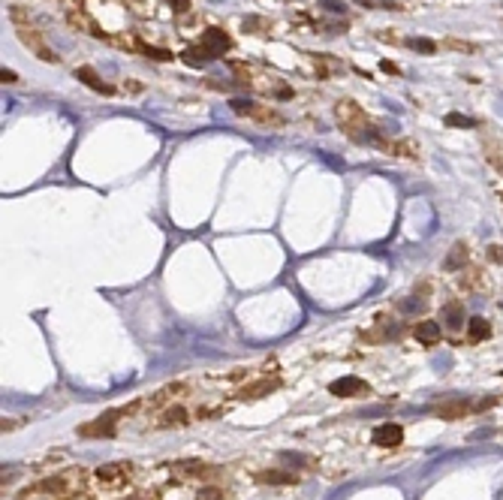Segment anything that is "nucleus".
<instances>
[{
  "mask_svg": "<svg viewBox=\"0 0 503 500\" xmlns=\"http://www.w3.org/2000/svg\"><path fill=\"white\" fill-rule=\"evenodd\" d=\"M335 121H337V127L344 130V136H350L353 142L386 148L389 139L377 130V127L371 124V118L365 115V108L356 103V99H337V106H335Z\"/></svg>",
  "mask_w": 503,
  "mask_h": 500,
  "instance_id": "f257e3e1",
  "label": "nucleus"
},
{
  "mask_svg": "<svg viewBox=\"0 0 503 500\" xmlns=\"http://www.w3.org/2000/svg\"><path fill=\"white\" fill-rule=\"evenodd\" d=\"M81 479H85V470H63V474L58 476H45L40 479V483H33L27 492L22 494V500L27 497H63V494H72V492H79V485H81Z\"/></svg>",
  "mask_w": 503,
  "mask_h": 500,
  "instance_id": "f03ea898",
  "label": "nucleus"
},
{
  "mask_svg": "<svg viewBox=\"0 0 503 500\" xmlns=\"http://www.w3.org/2000/svg\"><path fill=\"white\" fill-rule=\"evenodd\" d=\"M232 112L239 118H248V121L265 124V127H283V124H287V118H283L280 112H274L271 106L250 103V99H232Z\"/></svg>",
  "mask_w": 503,
  "mask_h": 500,
  "instance_id": "7ed1b4c3",
  "label": "nucleus"
},
{
  "mask_svg": "<svg viewBox=\"0 0 503 500\" xmlns=\"http://www.w3.org/2000/svg\"><path fill=\"white\" fill-rule=\"evenodd\" d=\"M15 36H18V42H22L24 49H31L42 63H58V61H61L58 51L49 49V42H45L42 31H36V27H31V24H18V27H15Z\"/></svg>",
  "mask_w": 503,
  "mask_h": 500,
  "instance_id": "20e7f679",
  "label": "nucleus"
},
{
  "mask_svg": "<svg viewBox=\"0 0 503 500\" xmlns=\"http://www.w3.org/2000/svg\"><path fill=\"white\" fill-rule=\"evenodd\" d=\"M371 440H374V446H380V449H398L401 443H404V428H401L398 422H380L377 428H374Z\"/></svg>",
  "mask_w": 503,
  "mask_h": 500,
  "instance_id": "39448f33",
  "label": "nucleus"
},
{
  "mask_svg": "<svg viewBox=\"0 0 503 500\" xmlns=\"http://www.w3.org/2000/svg\"><path fill=\"white\" fill-rule=\"evenodd\" d=\"M133 474H136V467L127 465V461H121V465H103V467H97V470H94V479H97V483H103V485H124Z\"/></svg>",
  "mask_w": 503,
  "mask_h": 500,
  "instance_id": "423d86ee",
  "label": "nucleus"
},
{
  "mask_svg": "<svg viewBox=\"0 0 503 500\" xmlns=\"http://www.w3.org/2000/svg\"><path fill=\"white\" fill-rule=\"evenodd\" d=\"M278 386H280L278 377H260V380H253V383H244L241 389H235V398H239V401H256V398L271 395Z\"/></svg>",
  "mask_w": 503,
  "mask_h": 500,
  "instance_id": "0eeeda50",
  "label": "nucleus"
},
{
  "mask_svg": "<svg viewBox=\"0 0 503 500\" xmlns=\"http://www.w3.org/2000/svg\"><path fill=\"white\" fill-rule=\"evenodd\" d=\"M328 392L335 398H365V395H371V386L365 383L362 377H341L328 386Z\"/></svg>",
  "mask_w": 503,
  "mask_h": 500,
  "instance_id": "6e6552de",
  "label": "nucleus"
},
{
  "mask_svg": "<svg viewBox=\"0 0 503 500\" xmlns=\"http://www.w3.org/2000/svg\"><path fill=\"white\" fill-rule=\"evenodd\" d=\"M199 45L211 54V58H221L223 51H230L232 49V36L226 33V31H217V27H211V31H205L202 33V40H199Z\"/></svg>",
  "mask_w": 503,
  "mask_h": 500,
  "instance_id": "1a4fd4ad",
  "label": "nucleus"
},
{
  "mask_svg": "<svg viewBox=\"0 0 503 500\" xmlns=\"http://www.w3.org/2000/svg\"><path fill=\"white\" fill-rule=\"evenodd\" d=\"M181 479H217L221 476V467L214 465H199V461H181V465L172 467Z\"/></svg>",
  "mask_w": 503,
  "mask_h": 500,
  "instance_id": "9d476101",
  "label": "nucleus"
},
{
  "mask_svg": "<svg viewBox=\"0 0 503 500\" xmlns=\"http://www.w3.org/2000/svg\"><path fill=\"white\" fill-rule=\"evenodd\" d=\"M473 410H477V407L468 404L464 398H452V401H443V404L434 407L437 419H446V422H458V419H464V416L473 413Z\"/></svg>",
  "mask_w": 503,
  "mask_h": 500,
  "instance_id": "9b49d317",
  "label": "nucleus"
},
{
  "mask_svg": "<svg viewBox=\"0 0 503 500\" xmlns=\"http://www.w3.org/2000/svg\"><path fill=\"white\" fill-rule=\"evenodd\" d=\"M413 334H416L419 344H425V347H434V344H440L443 329H440V323H434V320H419V323L413 325Z\"/></svg>",
  "mask_w": 503,
  "mask_h": 500,
  "instance_id": "f8f14e48",
  "label": "nucleus"
},
{
  "mask_svg": "<svg viewBox=\"0 0 503 500\" xmlns=\"http://www.w3.org/2000/svg\"><path fill=\"white\" fill-rule=\"evenodd\" d=\"M76 79H79V81H85V85H88L90 90H97V94H106V97H112V94H115V88L109 85V81L99 79V72H97L94 67H76Z\"/></svg>",
  "mask_w": 503,
  "mask_h": 500,
  "instance_id": "ddd939ff",
  "label": "nucleus"
},
{
  "mask_svg": "<svg viewBox=\"0 0 503 500\" xmlns=\"http://www.w3.org/2000/svg\"><path fill=\"white\" fill-rule=\"evenodd\" d=\"M392 157H404V160H419V145L410 139H389L386 148H383Z\"/></svg>",
  "mask_w": 503,
  "mask_h": 500,
  "instance_id": "4468645a",
  "label": "nucleus"
},
{
  "mask_svg": "<svg viewBox=\"0 0 503 500\" xmlns=\"http://www.w3.org/2000/svg\"><path fill=\"white\" fill-rule=\"evenodd\" d=\"M468 244L464 241H455L452 244V250H449V257L443 259V271H464V266H468Z\"/></svg>",
  "mask_w": 503,
  "mask_h": 500,
  "instance_id": "2eb2a0df",
  "label": "nucleus"
},
{
  "mask_svg": "<svg viewBox=\"0 0 503 500\" xmlns=\"http://www.w3.org/2000/svg\"><path fill=\"white\" fill-rule=\"evenodd\" d=\"M256 479H260V483H269V485H296L298 483V476L287 474V470H260Z\"/></svg>",
  "mask_w": 503,
  "mask_h": 500,
  "instance_id": "dca6fc26",
  "label": "nucleus"
},
{
  "mask_svg": "<svg viewBox=\"0 0 503 500\" xmlns=\"http://www.w3.org/2000/svg\"><path fill=\"white\" fill-rule=\"evenodd\" d=\"M187 410L184 407H169L166 413H160V419L154 422V428H172V425H187Z\"/></svg>",
  "mask_w": 503,
  "mask_h": 500,
  "instance_id": "f3484780",
  "label": "nucleus"
},
{
  "mask_svg": "<svg viewBox=\"0 0 503 500\" xmlns=\"http://www.w3.org/2000/svg\"><path fill=\"white\" fill-rule=\"evenodd\" d=\"M443 320H446V329L458 332L461 325H464V305H461V302H449V305H443Z\"/></svg>",
  "mask_w": 503,
  "mask_h": 500,
  "instance_id": "a211bd4d",
  "label": "nucleus"
},
{
  "mask_svg": "<svg viewBox=\"0 0 503 500\" xmlns=\"http://www.w3.org/2000/svg\"><path fill=\"white\" fill-rule=\"evenodd\" d=\"M491 338V325L486 316H473V320L468 323V341L470 344H479V341H486Z\"/></svg>",
  "mask_w": 503,
  "mask_h": 500,
  "instance_id": "6ab92c4d",
  "label": "nucleus"
},
{
  "mask_svg": "<svg viewBox=\"0 0 503 500\" xmlns=\"http://www.w3.org/2000/svg\"><path fill=\"white\" fill-rule=\"evenodd\" d=\"M181 61H184L187 67H205V63H208V61H214V58L202 49V45H193V49H187L184 54H181Z\"/></svg>",
  "mask_w": 503,
  "mask_h": 500,
  "instance_id": "aec40b11",
  "label": "nucleus"
},
{
  "mask_svg": "<svg viewBox=\"0 0 503 500\" xmlns=\"http://www.w3.org/2000/svg\"><path fill=\"white\" fill-rule=\"evenodd\" d=\"M178 392H184V383H175V386H166V389H160L157 395H151L148 401H145V407H148V410H157V407L163 404V401H169L172 395H178Z\"/></svg>",
  "mask_w": 503,
  "mask_h": 500,
  "instance_id": "412c9836",
  "label": "nucleus"
},
{
  "mask_svg": "<svg viewBox=\"0 0 503 500\" xmlns=\"http://www.w3.org/2000/svg\"><path fill=\"white\" fill-rule=\"evenodd\" d=\"M136 49H139L142 54H148L151 61H172L175 58L169 49H157V45H148V42H136Z\"/></svg>",
  "mask_w": 503,
  "mask_h": 500,
  "instance_id": "4be33fe9",
  "label": "nucleus"
},
{
  "mask_svg": "<svg viewBox=\"0 0 503 500\" xmlns=\"http://www.w3.org/2000/svg\"><path fill=\"white\" fill-rule=\"evenodd\" d=\"M446 49H455V51H468V54H477L479 45L477 42H464V40H446Z\"/></svg>",
  "mask_w": 503,
  "mask_h": 500,
  "instance_id": "5701e85b",
  "label": "nucleus"
},
{
  "mask_svg": "<svg viewBox=\"0 0 503 500\" xmlns=\"http://www.w3.org/2000/svg\"><path fill=\"white\" fill-rule=\"evenodd\" d=\"M446 124H449V127H477L479 121H473V118H468V115L452 112V115H446Z\"/></svg>",
  "mask_w": 503,
  "mask_h": 500,
  "instance_id": "b1692460",
  "label": "nucleus"
},
{
  "mask_svg": "<svg viewBox=\"0 0 503 500\" xmlns=\"http://www.w3.org/2000/svg\"><path fill=\"white\" fill-rule=\"evenodd\" d=\"M461 284H468V287H479L482 284V271L479 268H468V271H461Z\"/></svg>",
  "mask_w": 503,
  "mask_h": 500,
  "instance_id": "393cba45",
  "label": "nucleus"
},
{
  "mask_svg": "<svg viewBox=\"0 0 503 500\" xmlns=\"http://www.w3.org/2000/svg\"><path fill=\"white\" fill-rule=\"evenodd\" d=\"M244 31L262 33V31H269V22H265V18H244Z\"/></svg>",
  "mask_w": 503,
  "mask_h": 500,
  "instance_id": "a878e982",
  "label": "nucleus"
},
{
  "mask_svg": "<svg viewBox=\"0 0 503 500\" xmlns=\"http://www.w3.org/2000/svg\"><path fill=\"white\" fill-rule=\"evenodd\" d=\"M9 18H13V22H15V27H18V24H27V22H31V15H27L22 6H9Z\"/></svg>",
  "mask_w": 503,
  "mask_h": 500,
  "instance_id": "bb28decb",
  "label": "nucleus"
},
{
  "mask_svg": "<svg viewBox=\"0 0 503 500\" xmlns=\"http://www.w3.org/2000/svg\"><path fill=\"white\" fill-rule=\"evenodd\" d=\"M410 45H413L416 51H425V54H434V51H437V42H431V40H410Z\"/></svg>",
  "mask_w": 503,
  "mask_h": 500,
  "instance_id": "cd10ccee",
  "label": "nucleus"
},
{
  "mask_svg": "<svg viewBox=\"0 0 503 500\" xmlns=\"http://www.w3.org/2000/svg\"><path fill=\"white\" fill-rule=\"evenodd\" d=\"M199 500H230V497H226L223 488H205V492L199 494Z\"/></svg>",
  "mask_w": 503,
  "mask_h": 500,
  "instance_id": "c85d7f7f",
  "label": "nucleus"
},
{
  "mask_svg": "<svg viewBox=\"0 0 503 500\" xmlns=\"http://www.w3.org/2000/svg\"><path fill=\"white\" fill-rule=\"evenodd\" d=\"M488 259L500 262V266H503V244H491V248H488Z\"/></svg>",
  "mask_w": 503,
  "mask_h": 500,
  "instance_id": "c756f323",
  "label": "nucleus"
},
{
  "mask_svg": "<svg viewBox=\"0 0 503 500\" xmlns=\"http://www.w3.org/2000/svg\"><path fill=\"white\" fill-rule=\"evenodd\" d=\"M0 81H3V85H18V72L15 70H3L0 72Z\"/></svg>",
  "mask_w": 503,
  "mask_h": 500,
  "instance_id": "7c9ffc66",
  "label": "nucleus"
},
{
  "mask_svg": "<svg viewBox=\"0 0 503 500\" xmlns=\"http://www.w3.org/2000/svg\"><path fill=\"white\" fill-rule=\"evenodd\" d=\"M425 302H401V311H422Z\"/></svg>",
  "mask_w": 503,
  "mask_h": 500,
  "instance_id": "2f4dec72",
  "label": "nucleus"
},
{
  "mask_svg": "<svg viewBox=\"0 0 503 500\" xmlns=\"http://www.w3.org/2000/svg\"><path fill=\"white\" fill-rule=\"evenodd\" d=\"M169 3H172V6H178V13H187V9H190L187 0H169Z\"/></svg>",
  "mask_w": 503,
  "mask_h": 500,
  "instance_id": "473e14b6",
  "label": "nucleus"
},
{
  "mask_svg": "<svg viewBox=\"0 0 503 500\" xmlns=\"http://www.w3.org/2000/svg\"><path fill=\"white\" fill-rule=\"evenodd\" d=\"M380 67H383V70H386V72H392V76H398V72H401V70L395 67V63H389V61H383V63H380Z\"/></svg>",
  "mask_w": 503,
  "mask_h": 500,
  "instance_id": "72a5a7b5",
  "label": "nucleus"
},
{
  "mask_svg": "<svg viewBox=\"0 0 503 500\" xmlns=\"http://www.w3.org/2000/svg\"><path fill=\"white\" fill-rule=\"evenodd\" d=\"M124 88H130L133 94H139V90H142V85H139V81H136V79H127V85H124Z\"/></svg>",
  "mask_w": 503,
  "mask_h": 500,
  "instance_id": "f704fd0d",
  "label": "nucleus"
}]
</instances>
